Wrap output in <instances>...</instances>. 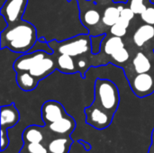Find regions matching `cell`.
I'll list each match as a JSON object with an SVG mask.
<instances>
[{
	"label": "cell",
	"instance_id": "1",
	"mask_svg": "<svg viewBox=\"0 0 154 153\" xmlns=\"http://www.w3.org/2000/svg\"><path fill=\"white\" fill-rule=\"evenodd\" d=\"M38 41L35 26L24 20L9 24L0 32V48H7L12 52L24 54L34 46Z\"/></svg>",
	"mask_w": 154,
	"mask_h": 153
},
{
	"label": "cell",
	"instance_id": "2",
	"mask_svg": "<svg viewBox=\"0 0 154 153\" xmlns=\"http://www.w3.org/2000/svg\"><path fill=\"white\" fill-rule=\"evenodd\" d=\"M93 104L115 115L120 104V95L117 86L109 79L97 78L95 82V98Z\"/></svg>",
	"mask_w": 154,
	"mask_h": 153
},
{
	"label": "cell",
	"instance_id": "3",
	"mask_svg": "<svg viewBox=\"0 0 154 153\" xmlns=\"http://www.w3.org/2000/svg\"><path fill=\"white\" fill-rule=\"evenodd\" d=\"M49 45L57 54H67L73 58L82 56L91 52V36L88 34H79L62 41L53 40L49 41Z\"/></svg>",
	"mask_w": 154,
	"mask_h": 153
},
{
	"label": "cell",
	"instance_id": "4",
	"mask_svg": "<svg viewBox=\"0 0 154 153\" xmlns=\"http://www.w3.org/2000/svg\"><path fill=\"white\" fill-rule=\"evenodd\" d=\"M84 114L86 115L85 123L97 130H105L109 127L115 116L93 103L84 109Z\"/></svg>",
	"mask_w": 154,
	"mask_h": 153
},
{
	"label": "cell",
	"instance_id": "5",
	"mask_svg": "<svg viewBox=\"0 0 154 153\" xmlns=\"http://www.w3.org/2000/svg\"><path fill=\"white\" fill-rule=\"evenodd\" d=\"M128 81L134 94L140 98L148 96L154 93V73L151 71L136 74Z\"/></svg>",
	"mask_w": 154,
	"mask_h": 153
},
{
	"label": "cell",
	"instance_id": "6",
	"mask_svg": "<svg viewBox=\"0 0 154 153\" xmlns=\"http://www.w3.org/2000/svg\"><path fill=\"white\" fill-rule=\"evenodd\" d=\"M28 0H5L0 7V14L6 19L8 25L22 20Z\"/></svg>",
	"mask_w": 154,
	"mask_h": 153
},
{
	"label": "cell",
	"instance_id": "7",
	"mask_svg": "<svg viewBox=\"0 0 154 153\" xmlns=\"http://www.w3.org/2000/svg\"><path fill=\"white\" fill-rule=\"evenodd\" d=\"M68 115L69 114L66 112L64 106L55 100L46 101L41 108V117L43 122V125L56 123Z\"/></svg>",
	"mask_w": 154,
	"mask_h": 153
},
{
	"label": "cell",
	"instance_id": "8",
	"mask_svg": "<svg viewBox=\"0 0 154 153\" xmlns=\"http://www.w3.org/2000/svg\"><path fill=\"white\" fill-rule=\"evenodd\" d=\"M47 54L49 53L42 51V50L27 52V53L22 54L15 60L13 65V68L15 70V72L30 71L39 62H41L47 56Z\"/></svg>",
	"mask_w": 154,
	"mask_h": 153
},
{
	"label": "cell",
	"instance_id": "9",
	"mask_svg": "<svg viewBox=\"0 0 154 153\" xmlns=\"http://www.w3.org/2000/svg\"><path fill=\"white\" fill-rule=\"evenodd\" d=\"M20 121V113L15 106L14 103L1 106V116L0 123L2 130L8 131L14 127Z\"/></svg>",
	"mask_w": 154,
	"mask_h": 153
},
{
	"label": "cell",
	"instance_id": "10",
	"mask_svg": "<svg viewBox=\"0 0 154 153\" xmlns=\"http://www.w3.org/2000/svg\"><path fill=\"white\" fill-rule=\"evenodd\" d=\"M52 55L53 54H47V56L41 62H39L29 71L39 81L47 78L57 69V62L55 60L56 58L54 59Z\"/></svg>",
	"mask_w": 154,
	"mask_h": 153
},
{
	"label": "cell",
	"instance_id": "11",
	"mask_svg": "<svg viewBox=\"0 0 154 153\" xmlns=\"http://www.w3.org/2000/svg\"><path fill=\"white\" fill-rule=\"evenodd\" d=\"M74 141L70 136L52 135L48 142L47 148L49 153H69Z\"/></svg>",
	"mask_w": 154,
	"mask_h": 153
},
{
	"label": "cell",
	"instance_id": "12",
	"mask_svg": "<svg viewBox=\"0 0 154 153\" xmlns=\"http://www.w3.org/2000/svg\"><path fill=\"white\" fill-rule=\"evenodd\" d=\"M152 39H154V26L147 23L141 25L133 36L134 44L139 48L143 47Z\"/></svg>",
	"mask_w": 154,
	"mask_h": 153
},
{
	"label": "cell",
	"instance_id": "13",
	"mask_svg": "<svg viewBox=\"0 0 154 153\" xmlns=\"http://www.w3.org/2000/svg\"><path fill=\"white\" fill-rule=\"evenodd\" d=\"M39 80L33 77L29 71L16 72V83L20 89L25 92L35 89L39 84Z\"/></svg>",
	"mask_w": 154,
	"mask_h": 153
},
{
	"label": "cell",
	"instance_id": "14",
	"mask_svg": "<svg viewBox=\"0 0 154 153\" xmlns=\"http://www.w3.org/2000/svg\"><path fill=\"white\" fill-rule=\"evenodd\" d=\"M56 62L57 69L62 73L75 74L79 71L73 57L67 54H58L56 57Z\"/></svg>",
	"mask_w": 154,
	"mask_h": 153
},
{
	"label": "cell",
	"instance_id": "15",
	"mask_svg": "<svg viewBox=\"0 0 154 153\" xmlns=\"http://www.w3.org/2000/svg\"><path fill=\"white\" fill-rule=\"evenodd\" d=\"M122 4H119L116 6H108L105 9L103 16H102V23L107 26L111 27L115 23H117V21L120 18V12L123 9Z\"/></svg>",
	"mask_w": 154,
	"mask_h": 153
},
{
	"label": "cell",
	"instance_id": "16",
	"mask_svg": "<svg viewBox=\"0 0 154 153\" xmlns=\"http://www.w3.org/2000/svg\"><path fill=\"white\" fill-rule=\"evenodd\" d=\"M133 67L136 74L146 73L152 70V62L150 59L142 51L138 52L133 60Z\"/></svg>",
	"mask_w": 154,
	"mask_h": 153
},
{
	"label": "cell",
	"instance_id": "17",
	"mask_svg": "<svg viewBox=\"0 0 154 153\" xmlns=\"http://www.w3.org/2000/svg\"><path fill=\"white\" fill-rule=\"evenodd\" d=\"M124 47H125V42L123 41V39L121 37L112 35L106 40L105 38L101 49H103V51L106 55L111 56L112 54H114L115 52H116L117 50H119Z\"/></svg>",
	"mask_w": 154,
	"mask_h": 153
},
{
	"label": "cell",
	"instance_id": "18",
	"mask_svg": "<svg viewBox=\"0 0 154 153\" xmlns=\"http://www.w3.org/2000/svg\"><path fill=\"white\" fill-rule=\"evenodd\" d=\"M80 18H81L82 23L86 27H88V28L98 24L100 23V21L102 20L100 13L97 9H95V8L94 9L90 8V9L85 10L81 14V17Z\"/></svg>",
	"mask_w": 154,
	"mask_h": 153
},
{
	"label": "cell",
	"instance_id": "19",
	"mask_svg": "<svg viewBox=\"0 0 154 153\" xmlns=\"http://www.w3.org/2000/svg\"><path fill=\"white\" fill-rule=\"evenodd\" d=\"M19 153H49L45 142H23Z\"/></svg>",
	"mask_w": 154,
	"mask_h": 153
},
{
	"label": "cell",
	"instance_id": "20",
	"mask_svg": "<svg viewBox=\"0 0 154 153\" xmlns=\"http://www.w3.org/2000/svg\"><path fill=\"white\" fill-rule=\"evenodd\" d=\"M129 25H130V21H127L120 17L117 23L110 27V32L114 36L123 38L124 36H125L127 32V28L129 27Z\"/></svg>",
	"mask_w": 154,
	"mask_h": 153
},
{
	"label": "cell",
	"instance_id": "21",
	"mask_svg": "<svg viewBox=\"0 0 154 153\" xmlns=\"http://www.w3.org/2000/svg\"><path fill=\"white\" fill-rule=\"evenodd\" d=\"M130 58V53L128 51L127 49H125V47L120 49L119 50H117L116 52H115L114 54L111 55V60L118 66L123 67L122 65H124L125 62L128 61Z\"/></svg>",
	"mask_w": 154,
	"mask_h": 153
},
{
	"label": "cell",
	"instance_id": "22",
	"mask_svg": "<svg viewBox=\"0 0 154 153\" xmlns=\"http://www.w3.org/2000/svg\"><path fill=\"white\" fill-rule=\"evenodd\" d=\"M105 38H106V33L99 34L97 36H91V46H92L91 53L92 54L97 55L100 52Z\"/></svg>",
	"mask_w": 154,
	"mask_h": 153
},
{
	"label": "cell",
	"instance_id": "23",
	"mask_svg": "<svg viewBox=\"0 0 154 153\" xmlns=\"http://www.w3.org/2000/svg\"><path fill=\"white\" fill-rule=\"evenodd\" d=\"M129 7L134 11L135 14H142L147 8L144 0H130Z\"/></svg>",
	"mask_w": 154,
	"mask_h": 153
},
{
	"label": "cell",
	"instance_id": "24",
	"mask_svg": "<svg viewBox=\"0 0 154 153\" xmlns=\"http://www.w3.org/2000/svg\"><path fill=\"white\" fill-rule=\"evenodd\" d=\"M38 50H42V51H45V52H47L49 54H54V50L49 45V42L42 41L40 40H38L35 42L34 46L29 50V52H33V51H38Z\"/></svg>",
	"mask_w": 154,
	"mask_h": 153
},
{
	"label": "cell",
	"instance_id": "25",
	"mask_svg": "<svg viewBox=\"0 0 154 153\" xmlns=\"http://www.w3.org/2000/svg\"><path fill=\"white\" fill-rule=\"evenodd\" d=\"M141 19L144 23L154 26V5L147 6L146 10L141 14Z\"/></svg>",
	"mask_w": 154,
	"mask_h": 153
},
{
	"label": "cell",
	"instance_id": "26",
	"mask_svg": "<svg viewBox=\"0 0 154 153\" xmlns=\"http://www.w3.org/2000/svg\"><path fill=\"white\" fill-rule=\"evenodd\" d=\"M9 142H10V141H9V137H8V131L0 129V144H1L0 151H1V152H4L7 149Z\"/></svg>",
	"mask_w": 154,
	"mask_h": 153
},
{
	"label": "cell",
	"instance_id": "27",
	"mask_svg": "<svg viewBox=\"0 0 154 153\" xmlns=\"http://www.w3.org/2000/svg\"><path fill=\"white\" fill-rule=\"evenodd\" d=\"M135 16V14L130 7H123V9L120 12V17L127 20V21H132Z\"/></svg>",
	"mask_w": 154,
	"mask_h": 153
},
{
	"label": "cell",
	"instance_id": "28",
	"mask_svg": "<svg viewBox=\"0 0 154 153\" xmlns=\"http://www.w3.org/2000/svg\"><path fill=\"white\" fill-rule=\"evenodd\" d=\"M77 66H78V68H79V70L80 71V72H82V69H88V68H87V66H88V62H87V60L84 59V58H81V59H79L78 61H77Z\"/></svg>",
	"mask_w": 154,
	"mask_h": 153
},
{
	"label": "cell",
	"instance_id": "29",
	"mask_svg": "<svg viewBox=\"0 0 154 153\" xmlns=\"http://www.w3.org/2000/svg\"><path fill=\"white\" fill-rule=\"evenodd\" d=\"M8 26V23L6 21V19L4 17V15H2L0 14V32H3L5 29H6Z\"/></svg>",
	"mask_w": 154,
	"mask_h": 153
},
{
	"label": "cell",
	"instance_id": "30",
	"mask_svg": "<svg viewBox=\"0 0 154 153\" xmlns=\"http://www.w3.org/2000/svg\"><path fill=\"white\" fill-rule=\"evenodd\" d=\"M78 142H79V143H80V144L84 147V150H85L86 151H91L92 146H91V144H90V143L86 142H84L83 140H79V141H78Z\"/></svg>",
	"mask_w": 154,
	"mask_h": 153
},
{
	"label": "cell",
	"instance_id": "31",
	"mask_svg": "<svg viewBox=\"0 0 154 153\" xmlns=\"http://www.w3.org/2000/svg\"><path fill=\"white\" fill-rule=\"evenodd\" d=\"M129 0H113L114 3H117V4H126Z\"/></svg>",
	"mask_w": 154,
	"mask_h": 153
},
{
	"label": "cell",
	"instance_id": "32",
	"mask_svg": "<svg viewBox=\"0 0 154 153\" xmlns=\"http://www.w3.org/2000/svg\"><path fill=\"white\" fill-rule=\"evenodd\" d=\"M85 1H91V0H85Z\"/></svg>",
	"mask_w": 154,
	"mask_h": 153
}]
</instances>
